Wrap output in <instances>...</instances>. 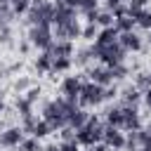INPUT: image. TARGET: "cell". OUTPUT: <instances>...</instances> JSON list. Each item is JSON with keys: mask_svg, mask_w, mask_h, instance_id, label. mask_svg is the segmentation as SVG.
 Here are the masks:
<instances>
[{"mask_svg": "<svg viewBox=\"0 0 151 151\" xmlns=\"http://www.w3.org/2000/svg\"><path fill=\"white\" fill-rule=\"evenodd\" d=\"M90 52H92V57L94 59H99L101 64H106V66H118V64H123L125 61V50L120 47V42H113V45H104V47H99V45H92L90 47Z\"/></svg>", "mask_w": 151, "mask_h": 151, "instance_id": "6da1fadb", "label": "cell"}, {"mask_svg": "<svg viewBox=\"0 0 151 151\" xmlns=\"http://www.w3.org/2000/svg\"><path fill=\"white\" fill-rule=\"evenodd\" d=\"M26 14H28V24H31V26H52V17H54V2L42 0L40 5H31Z\"/></svg>", "mask_w": 151, "mask_h": 151, "instance_id": "7a4b0ae2", "label": "cell"}, {"mask_svg": "<svg viewBox=\"0 0 151 151\" xmlns=\"http://www.w3.org/2000/svg\"><path fill=\"white\" fill-rule=\"evenodd\" d=\"M104 101V87L94 85V83H83L80 94H78V104L80 106H99Z\"/></svg>", "mask_w": 151, "mask_h": 151, "instance_id": "3957f363", "label": "cell"}, {"mask_svg": "<svg viewBox=\"0 0 151 151\" xmlns=\"http://www.w3.org/2000/svg\"><path fill=\"white\" fill-rule=\"evenodd\" d=\"M28 40L33 47H40V50H47L54 38H52V26H31L28 31Z\"/></svg>", "mask_w": 151, "mask_h": 151, "instance_id": "277c9868", "label": "cell"}, {"mask_svg": "<svg viewBox=\"0 0 151 151\" xmlns=\"http://www.w3.org/2000/svg\"><path fill=\"white\" fill-rule=\"evenodd\" d=\"M45 52H47L52 59H71L73 52H76V47H73L71 40H57V42H52Z\"/></svg>", "mask_w": 151, "mask_h": 151, "instance_id": "5b68a950", "label": "cell"}, {"mask_svg": "<svg viewBox=\"0 0 151 151\" xmlns=\"http://www.w3.org/2000/svg\"><path fill=\"white\" fill-rule=\"evenodd\" d=\"M80 87H83V80H80L78 76H66V78L61 80V97H64V99H73V101H78Z\"/></svg>", "mask_w": 151, "mask_h": 151, "instance_id": "8992f818", "label": "cell"}, {"mask_svg": "<svg viewBox=\"0 0 151 151\" xmlns=\"http://www.w3.org/2000/svg\"><path fill=\"white\" fill-rule=\"evenodd\" d=\"M101 142L109 146V149H125V134L118 130V127H111V125H104V137Z\"/></svg>", "mask_w": 151, "mask_h": 151, "instance_id": "52a82bcc", "label": "cell"}, {"mask_svg": "<svg viewBox=\"0 0 151 151\" xmlns=\"http://www.w3.org/2000/svg\"><path fill=\"white\" fill-rule=\"evenodd\" d=\"M120 111H123V127L127 132L142 130V118H139L137 106H120Z\"/></svg>", "mask_w": 151, "mask_h": 151, "instance_id": "ba28073f", "label": "cell"}, {"mask_svg": "<svg viewBox=\"0 0 151 151\" xmlns=\"http://www.w3.org/2000/svg\"><path fill=\"white\" fill-rule=\"evenodd\" d=\"M24 139H26V137H24V130H21V127H7V130L0 132V146H5V149H14V146H19Z\"/></svg>", "mask_w": 151, "mask_h": 151, "instance_id": "9c48e42d", "label": "cell"}, {"mask_svg": "<svg viewBox=\"0 0 151 151\" xmlns=\"http://www.w3.org/2000/svg\"><path fill=\"white\" fill-rule=\"evenodd\" d=\"M118 42L125 52H139L142 50V38L134 33V31H127V33H120L118 35Z\"/></svg>", "mask_w": 151, "mask_h": 151, "instance_id": "30bf717a", "label": "cell"}, {"mask_svg": "<svg viewBox=\"0 0 151 151\" xmlns=\"http://www.w3.org/2000/svg\"><path fill=\"white\" fill-rule=\"evenodd\" d=\"M90 83H94V85H101V87H109L113 80H111V73H109V66L104 68V66H94V68H90Z\"/></svg>", "mask_w": 151, "mask_h": 151, "instance_id": "8fae6325", "label": "cell"}, {"mask_svg": "<svg viewBox=\"0 0 151 151\" xmlns=\"http://www.w3.org/2000/svg\"><path fill=\"white\" fill-rule=\"evenodd\" d=\"M118 35H120V31H118L116 26L101 28V31L97 33V38H94V45H99V47H104V45H113V42H118Z\"/></svg>", "mask_w": 151, "mask_h": 151, "instance_id": "7c38bea8", "label": "cell"}, {"mask_svg": "<svg viewBox=\"0 0 151 151\" xmlns=\"http://www.w3.org/2000/svg\"><path fill=\"white\" fill-rule=\"evenodd\" d=\"M90 116H92V113H87L85 109H80V106H78V109H73V111H71V116H68V123H66V125H68V127H73V130H80V127L90 120Z\"/></svg>", "mask_w": 151, "mask_h": 151, "instance_id": "4fadbf2b", "label": "cell"}, {"mask_svg": "<svg viewBox=\"0 0 151 151\" xmlns=\"http://www.w3.org/2000/svg\"><path fill=\"white\" fill-rule=\"evenodd\" d=\"M106 125H111V127H123V111H120V106H111V109H106Z\"/></svg>", "mask_w": 151, "mask_h": 151, "instance_id": "5bb4252c", "label": "cell"}, {"mask_svg": "<svg viewBox=\"0 0 151 151\" xmlns=\"http://www.w3.org/2000/svg\"><path fill=\"white\" fill-rule=\"evenodd\" d=\"M113 26L120 31V33H127V31H132L137 24H134V19H132V14L127 12V14H123V17H116L113 19Z\"/></svg>", "mask_w": 151, "mask_h": 151, "instance_id": "9a60e30c", "label": "cell"}, {"mask_svg": "<svg viewBox=\"0 0 151 151\" xmlns=\"http://www.w3.org/2000/svg\"><path fill=\"white\" fill-rule=\"evenodd\" d=\"M120 99H123V104H120V106H137V101H139V90H137L134 85H130V87H125V90H123Z\"/></svg>", "mask_w": 151, "mask_h": 151, "instance_id": "2e32d148", "label": "cell"}, {"mask_svg": "<svg viewBox=\"0 0 151 151\" xmlns=\"http://www.w3.org/2000/svg\"><path fill=\"white\" fill-rule=\"evenodd\" d=\"M132 19H134V24H137L139 28L151 31V12H149V9H139V12H134Z\"/></svg>", "mask_w": 151, "mask_h": 151, "instance_id": "e0dca14e", "label": "cell"}, {"mask_svg": "<svg viewBox=\"0 0 151 151\" xmlns=\"http://www.w3.org/2000/svg\"><path fill=\"white\" fill-rule=\"evenodd\" d=\"M50 132H52V130H50V125H47L45 120H35L28 134H31V137H35V139H42V137H47Z\"/></svg>", "mask_w": 151, "mask_h": 151, "instance_id": "ac0fdd59", "label": "cell"}, {"mask_svg": "<svg viewBox=\"0 0 151 151\" xmlns=\"http://www.w3.org/2000/svg\"><path fill=\"white\" fill-rule=\"evenodd\" d=\"M35 68H38V73H50V71H52V57H50L47 52H42V54L35 59Z\"/></svg>", "mask_w": 151, "mask_h": 151, "instance_id": "d6986e66", "label": "cell"}, {"mask_svg": "<svg viewBox=\"0 0 151 151\" xmlns=\"http://www.w3.org/2000/svg\"><path fill=\"white\" fill-rule=\"evenodd\" d=\"M94 24H97V26H101V28H109V26H113V14H111L109 9H104V12H97V19H94Z\"/></svg>", "mask_w": 151, "mask_h": 151, "instance_id": "ffe728a7", "label": "cell"}, {"mask_svg": "<svg viewBox=\"0 0 151 151\" xmlns=\"http://www.w3.org/2000/svg\"><path fill=\"white\" fill-rule=\"evenodd\" d=\"M71 64H73V59H52V71L50 73H64V71L71 68Z\"/></svg>", "mask_w": 151, "mask_h": 151, "instance_id": "44dd1931", "label": "cell"}, {"mask_svg": "<svg viewBox=\"0 0 151 151\" xmlns=\"http://www.w3.org/2000/svg\"><path fill=\"white\" fill-rule=\"evenodd\" d=\"M19 151H42V146H40V139H35V137H28V139H24V142L19 144Z\"/></svg>", "mask_w": 151, "mask_h": 151, "instance_id": "7402d4cb", "label": "cell"}, {"mask_svg": "<svg viewBox=\"0 0 151 151\" xmlns=\"http://www.w3.org/2000/svg\"><path fill=\"white\" fill-rule=\"evenodd\" d=\"M76 9L83 12V14H90V12H97L99 7H97V0H78Z\"/></svg>", "mask_w": 151, "mask_h": 151, "instance_id": "603a6c76", "label": "cell"}, {"mask_svg": "<svg viewBox=\"0 0 151 151\" xmlns=\"http://www.w3.org/2000/svg\"><path fill=\"white\" fill-rule=\"evenodd\" d=\"M9 7H12V12H14V14H24V12H28L31 0H12V2H9Z\"/></svg>", "mask_w": 151, "mask_h": 151, "instance_id": "cb8c5ba5", "label": "cell"}, {"mask_svg": "<svg viewBox=\"0 0 151 151\" xmlns=\"http://www.w3.org/2000/svg\"><path fill=\"white\" fill-rule=\"evenodd\" d=\"M90 59H92V52H90V50H80V52L76 54V66H87Z\"/></svg>", "mask_w": 151, "mask_h": 151, "instance_id": "d4e9b609", "label": "cell"}, {"mask_svg": "<svg viewBox=\"0 0 151 151\" xmlns=\"http://www.w3.org/2000/svg\"><path fill=\"white\" fill-rule=\"evenodd\" d=\"M146 5H149V0H127V12L134 14L139 9H146Z\"/></svg>", "mask_w": 151, "mask_h": 151, "instance_id": "484cf974", "label": "cell"}, {"mask_svg": "<svg viewBox=\"0 0 151 151\" xmlns=\"http://www.w3.org/2000/svg\"><path fill=\"white\" fill-rule=\"evenodd\" d=\"M97 24H87L85 28H83V33H80V38H85V40H94L97 38Z\"/></svg>", "mask_w": 151, "mask_h": 151, "instance_id": "4316f807", "label": "cell"}, {"mask_svg": "<svg viewBox=\"0 0 151 151\" xmlns=\"http://www.w3.org/2000/svg\"><path fill=\"white\" fill-rule=\"evenodd\" d=\"M59 132H61V142H76V130H73V127L64 125Z\"/></svg>", "mask_w": 151, "mask_h": 151, "instance_id": "83f0119b", "label": "cell"}, {"mask_svg": "<svg viewBox=\"0 0 151 151\" xmlns=\"http://www.w3.org/2000/svg\"><path fill=\"white\" fill-rule=\"evenodd\" d=\"M38 97H40V87H28V92L24 94V99H26L31 106L35 104V99H38Z\"/></svg>", "mask_w": 151, "mask_h": 151, "instance_id": "f1b7e54d", "label": "cell"}, {"mask_svg": "<svg viewBox=\"0 0 151 151\" xmlns=\"http://www.w3.org/2000/svg\"><path fill=\"white\" fill-rule=\"evenodd\" d=\"M90 151H111V149H109L104 142H97V144H92V146H90Z\"/></svg>", "mask_w": 151, "mask_h": 151, "instance_id": "f546056e", "label": "cell"}, {"mask_svg": "<svg viewBox=\"0 0 151 151\" xmlns=\"http://www.w3.org/2000/svg\"><path fill=\"white\" fill-rule=\"evenodd\" d=\"M118 5H123V0H106V9L111 12V9H116Z\"/></svg>", "mask_w": 151, "mask_h": 151, "instance_id": "4dcf8cb0", "label": "cell"}, {"mask_svg": "<svg viewBox=\"0 0 151 151\" xmlns=\"http://www.w3.org/2000/svg\"><path fill=\"white\" fill-rule=\"evenodd\" d=\"M144 101H146V106L151 109V87H149V90H144Z\"/></svg>", "mask_w": 151, "mask_h": 151, "instance_id": "1f68e13d", "label": "cell"}, {"mask_svg": "<svg viewBox=\"0 0 151 151\" xmlns=\"http://www.w3.org/2000/svg\"><path fill=\"white\" fill-rule=\"evenodd\" d=\"M42 151H59V146H57V144H50V146H45Z\"/></svg>", "mask_w": 151, "mask_h": 151, "instance_id": "d6a6232c", "label": "cell"}, {"mask_svg": "<svg viewBox=\"0 0 151 151\" xmlns=\"http://www.w3.org/2000/svg\"><path fill=\"white\" fill-rule=\"evenodd\" d=\"M5 109V101H2V94H0V111Z\"/></svg>", "mask_w": 151, "mask_h": 151, "instance_id": "836d02e7", "label": "cell"}, {"mask_svg": "<svg viewBox=\"0 0 151 151\" xmlns=\"http://www.w3.org/2000/svg\"><path fill=\"white\" fill-rule=\"evenodd\" d=\"M146 40H149V42H151V31H149V35H146Z\"/></svg>", "mask_w": 151, "mask_h": 151, "instance_id": "e575fe53", "label": "cell"}]
</instances>
